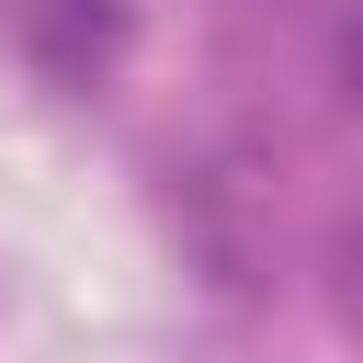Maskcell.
Wrapping results in <instances>:
<instances>
[{"label":"cell","mask_w":363,"mask_h":363,"mask_svg":"<svg viewBox=\"0 0 363 363\" xmlns=\"http://www.w3.org/2000/svg\"><path fill=\"white\" fill-rule=\"evenodd\" d=\"M352 295H363V227H352Z\"/></svg>","instance_id":"cell-1"}]
</instances>
